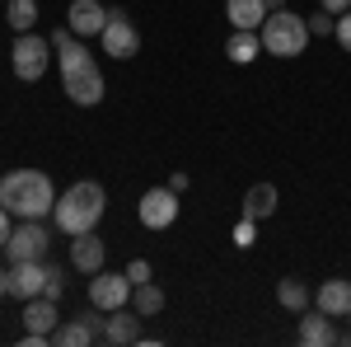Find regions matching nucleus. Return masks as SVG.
Listing matches in <instances>:
<instances>
[{
	"label": "nucleus",
	"mask_w": 351,
	"mask_h": 347,
	"mask_svg": "<svg viewBox=\"0 0 351 347\" xmlns=\"http://www.w3.org/2000/svg\"><path fill=\"white\" fill-rule=\"evenodd\" d=\"M104 343H117V347L141 343V315H136L132 305H122V310H108V333H104Z\"/></svg>",
	"instance_id": "obj_16"
},
{
	"label": "nucleus",
	"mask_w": 351,
	"mask_h": 347,
	"mask_svg": "<svg viewBox=\"0 0 351 347\" xmlns=\"http://www.w3.org/2000/svg\"><path fill=\"white\" fill-rule=\"evenodd\" d=\"M89 305L104 310V315L132 305V277H127V272H108V267L94 272V277H89Z\"/></svg>",
	"instance_id": "obj_7"
},
{
	"label": "nucleus",
	"mask_w": 351,
	"mask_h": 347,
	"mask_svg": "<svg viewBox=\"0 0 351 347\" xmlns=\"http://www.w3.org/2000/svg\"><path fill=\"white\" fill-rule=\"evenodd\" d=\"M99 43H104V52L117 56V61H132V56L141 52V33H136V24L127 19V10H112L108 14V28L99 33Z\"/></svg>",
	"instance_id": "obj_9"
},
{
	"label": "nucleus",
	"mask_w": 351,
	"mask_h": 347,
	"mask_svg": "<svg viewBox=\"0 0 351 347\" xmlns=\"http://www.w3.org/2000/svg\"><path fill=\"white\" fill-rule=\"evenodd\" d=\"M300 343L304 347H328V343H342V333L332 328V315H324L319 305H309L300 315Z\"/></svg>",
	"instance_id": "obj_13"
},
{
	"label": "nucleus",
	"mask_w": 351,
	"mask_h": 347,
	"mask_svg": "<svg viewBox=\"0 0 351 347\" xmlns=\"http://www.w3.org/2000/svg\"><path fill=\"white\" fill-rule=\"evenodd\" d=\"M10 230H14V221H10V212L0 207V249H5V240H10Z\"/></svg>",
	"instance_id": "obj_30"
},
{
	"label": "nucleus",
	"mask_w": 351,
	"mask_h": 347,
	"mask_svg": "<svg viewBox=\"0 0 351 347\" xmlns=\"http://www.w3.org/2000/svg\"><path fill=\"white\" fill-rule=\"evenodd\" d=\"M43 295H52V300H61L66 295V272L52 263V272H47V287H43Z\"/></svg>",
	"instance_id": "obj_26"
},
{
	"label": "nucleus",
	"mask_w": 351,
	"mask_h": 347,
	"mask_svg": "<svg viewBox=\"0 0 351 347\" xmlns=\"http://www.w3.org/2000/svg\"><path fill=\"white\" fill-rule=\"evenodd\" d=\"M267 10H286V0H267Z\"/></svg>",
	"instance_id": "obj_32"
},
{
	"label": "nucleus",
	"mask_w": 351,
	"mask_h": 347,
	"mask_svg": "<svg viewBox=\"0 0 351 347\" xmlns=\"http://www.w3.org/2000/svg\"><path fill=\"white\" fill-rule=\"evenodd\" d=\"M0 295H10V287H5V267H0Z\"/></svg>",
	"instance_id": "obj_33"
},
{
	"label": "nucleus",
	"mask_w": 351,
	"mask_h": 347,
	"mask_svg": "<svg viewBox=\"0 0 351 347\" xmlns=\"http://www.w3.org/2000/svg\"><path fill=\"white\" fill-rule=\"evenodd\" d=\"M104 212H108V192H104V183H94V179H80V183H71L61 197H56L52 207V225L61 230V235H89L99 221H104Z\"/></svg>",
	"instance_id": "obj_3"
},
{
	"label": "nucleus",
	"mask_w": 351,
	"mask_h": 347,
	"mask_svg": "<svg viewBox=\"0 0 351 347\" xmlns=\"http://www.w3.org/2000/svg\"><path fill=\"white\" fill-rule=\"evenodd\" d=\"M342 343H351V328H347V338H342Z\"/></svg>",
	"instance_id": "obj_34"
},
{
	"label": "nucleus",
	"mask_w": 351,
	"mask_h": 347,
	"mask_svg": "<svg viewBox=\"0 0 351 347\" xmlns=\"http://www.w3.org/2000/svg\"><path fill=\"white\" fill-rule=\"evenodd\" d=\"M276 202H281L276 183H253L248 192H243L239 216H248V221H267V216H276Z\"/></svg>",
	"instance_id": "obj_17"
},
{
	"label": "nucleus",
	"mask_w": 351,
	"mask_h": 347,
	"mask_svg": "<svg viewBox=\"0 0 351 347\" xmlns=\"http://www.w3.org/2000/svg\"><path fill=\"white\" fill-rule=\"evenodd\" d=\"M332 38L351 52V10H347V14H337V33H332Z\"/></svg>",
	"instance_id": "obj_28"
},
{
	"label": "nucleus",
	"mask_w": 351,
	"mask_h": 347,
	"mask_svg": "<svg viewBox=\"0 0 351 347\" xmlns=\"http://www.w3.org/2000/svg\"><path fill=\"white\" fill-rule=\"evenodd\" d=\"M56 324H61V310H56L52 295H33V300H24V328L28 333H56Z\"/></svg>",
	"instance_id": "obj_15"
},
{
	"label": "nucleus",
	"mask_w": 351,
	"mask_h": 347,
	"mask_svg": "<svg viewBox=\"0 0 351 347\" xmlns=\"http://www.w3.org/2000/svg\"><path fill=\"white\" fill-rule=\"evenodd\" d=\"M108 5H99V0H71V10H66V28L75 33V38H99L104 28H108Z\"/></svg>",
	"instance_id": "obj_11"
},
{
	"label": "nucleus",
	"mask_w": 351,
	"mask_h": 347,
	"mask_svg": "<svg viewBox=\"0 0 351 347\" xmlns=\"http://www.w3.org/2000/svg\"><path fill=\"white\" fill-rule=\"evenodd\" d=\"M5 24H10V33H33L38 0H5Z\"/></svg>",
	"instance_id": "obj_21"
},
{
	"label": "nucleus",
	"mask_w": 351,
	"mask_h": 347,
	"mask_svg": "<svg viewBox=\"0 0 351 347\" xmlns=\"http://www.w3.org/2000/svg\"><path fill=\"white\" fill-rule=\"evenodd\" d=\"M230 240L239 244V249H253V244H258V221L239 216V225H234V235H230Z\"/></svg>",
	"instance_id": "obj_25"
},
{
	"label": "nucleus",
	"mask_w": 351,
	"mask_h": 347,
	"mask_svg": "<svg viewBox=\"0 0 351 347\" xmlns=\"http://www.w3.org/2000/svg\"><path fill=\"white\" fill-rule=\"evenodd\" d=\"M47 61H52V38H38V33H14V47H10V66L19 80H43L47 76Z\"/></svg>",
	"instance_id": "obj_5"
},
{
	"label": "nucleus",
	"mask_w": 351,
	"mask_h": 347,
	"mask_svg": "<svg viewBox=\"0 0 351 347\" xmlns=\"http://www.w3.org/2000/svg\"><path fill=\"white\" fill-rule=\"evenodd\" d=\"M56 192L52 179L43 174V169H10L5 179H0V207L10 216H19V221H43V216H52L56 207Z\"/></svg>",
	"instance_id": "obj_2"
},
{
	"label": "nucleus",
	"mask_w": 351,
	"mask_h": 347,
	"mask_svg": "<svg viewBox=\"0 0 351 347\" xmlns=\"http://www.w3.org/2000/svg\"><path fill=\"white\" fill-rule=\"evenodd\" d=\"M47 272H52V263H47V258L10 263L5 287H10V295H14V300H33V295H43V287H47Z\"/></svg>",
	"instance_id": "obj_10"
},
{
	"label": "nucleus",
	"mask_w": 351,
	"mask_h": 347,
	"mask_svg": "<svg viewBox=\"0 0 351 347\" xmlns=\"http://www.w3.org/2000/svg\"><path fill=\"white\" fill-rule=\"evenodd\" d=\"M52 52L61 61V89H66V99L80 104V108L104 104V94H108L104 71H99V61L89 56V47H84L71 28H56L52 33Z\"/></svg>",
	"instance_id": "obj_1"
},
{
	"label": "nucleus",
	"mask_w": 351,
	"mask_h": 347,
	"mask_svg": "<svg viewBox=\"0 0 351 347\" xmlns=\"http://www.w3.org/2000/svg\"><path fill=\"white\" fill-rule=\"evenodd\" d=\"M332 33H337V14H328V10L309 14V38H332Z\"/></svg>",
	"instance_id": "obj_24"
},
{
	"label": "nucleus",
	"mask_w": 351,
	"mask_h": 347,
	"mask_svg": "<svg viewBox=\"0 0 351 347\" xmlns=\"http://www.w3.org/2000/svg\"><path fill=\"white\" fill-rule=\"evenodd\" d=\"M276 305L291 310V315H304V310L314 305V291H309L300 277H281V282H276Z\"/></svg>",
	"instance_id": "obj_19"
},
{
	"label": "nucleus",
	"mask_w": 351,
	"mask_h": 347,
	"mask_svg": "<svg viewBox=\"0 0 351 347\" xmlns=\"http://www.w3.org/2000/svg\"><path fill=\"white\" fill-rule=\"evenodd\" d=\"M52 343L56 347H89V343H99V338H94V328H89L84 315H80V320H71V324H56Z\"/></svg>",
	"instance_id": "obj_22"
},
{
	"label": "nucleus",
	"mask_w": 351,
	"mask_h": 347,
	"mask_svg": "<svg viewBox=\"0 0 351 347\" xmlns=\"http://www.w3.org/2000/svg\"><path fill=\"white\" fill-rule=\"evenodd\" d=\"M0 10H5V0H0Z\"/></svg>",
	"instance_id": "obj_35"
},
{
	"label": "nucleus",
	"mask_w": 351,
	"mask_h": 347,
	"mask_svg": "<svg viewBox=\"0 0 351 347\" xmlns=\"http://www.w3.org/2000/svg\"><path fill=\"white\" fill-rule=\"evenodd\" d=\"M132 310L141 315V320L160 315V310H164V291L155 287V282H141V287H132Z\"/></svg>",
	"instance_id": "obj_23"
},
{
	"label": "nucleus",
	"mask_w": 351,
	"mask_h": 347,
	"mask_svg": "<svg viewBox=\"0 0 351 347\" xmlns=\"http://www.w3.org/2000/svg\"><path fill=\"white\" fill-rule=\"evenodd\" d=\"M188 183H192L188 174H173V179H169V188H173V192H188Z\"/></svg>",
	"instance_id": "obj_31"
},
{
	"label": "nucleus",
	"mask_w": 351,
	"mask_h": 347,
	"mask_svg": "<svg viewBox=\"0 0 351 347\" xmlns=\"http://www.w3.org/2000/svg\"><path fill=\"white\" fill-rule=\"evenodd\" d=\"M319 10H328V14H347L351 0H319Z\"/></svg>",
	"instance_id": "obj_29"
},
{
	"label": "nucleus",
	"mask_w": 351,
	"mask_h": 347,
	"mask_svg": "<svg viewBox=\"0 0 351 347\" xmlns=\"http://www.w3.org/2000/svg\"><path fill=\"white\" fill-rule=\"evenodd\" d=\"M314 305L332 315V320H351V282L347 277H328L324 287L314 291Z\"/></svg>",
	"instance_id": "obj_14"
},
{
	"label": "nucleus",
	"mask_w": 351,
	"mask_h": 347,
	"mask_svg": "<svg viewBox=\"0 0 351 347\" xmlns=\"http://www.w3.org/2000/svg\"><path fill=\"white\" fill-rule=\"evenodd\" d=\"M225 14H230V24L234 28H263L267 19V0H225Z\"/></svg>",
	"instance_id": "obj_20"
},
{
	"label": "nucleus",
	"mask_w": 351,
	"mask_h": 347,
	"mask_svg": "<svg viewBox=\"0 0 351 347\" xmlns=\"http://www.w3.org/2000/svg\"><path fill=\"white\" fill-rule=\"evenodd\" d=\"M225 56H230L234 66L258 61V56H263V38H258V28H234V33H230V43H225Z\"/></svg>",
	"instance_id": "obj_18"
},
{
	"label": "nucleus",
	"mask_w": 351,
	"mask_h": 347,
	"mask_svg": "<svg viewBox=\"0 0 351 347\" xmlns=\"http://www.w3.org/2000/svg\"><path fill=\"white\" fill-rule=\"evenodd\" d=\"M136 216L145 230H169L178 221V192L173 188H145L141 202H136Z\"/></svg>",
	"instance_id": "obj_8"
},
{
	"label": "nucleus",
	"mask_w": 351,
	"mask_h": 347,
	"mask_svg": "<svg viewBox=\"0 0 351 347\" xmlns=\"http://www.w3.org/2000/svg\"><path fill=\"white\" fill-rule=\"evenodd\" d=\"M258 38H263V52L291 61V56H300L309 47V19H300L291 10H271L263 19V28H258Z\"/></svg>",
	"instance_id": "obj_4"
},
{
	"label": "nucleus",
	"mask_w": 351,
	"mask_h": 347,
	"mask_svg": "<svg viewBox=\"0 0 351 347\" xmlns=\"http://www.w3.org/2000/svg\"><path fill=\"white\" fill-rule=\"evenodd\" d=\"M104 263H108V244L99 240L94 230H89V235H75V240H71V267H75V272L94 277V272H104Z\"/></svg>",
	"instance_id": "obj_12"
},
{
	"label": "nucleus",
	"mask_w": 351,
	"mask_h": 347,
	"mask_svg": "<svg viewBox=\"0 0 351 347\" xmlns=\"http://www.w3.org/2000/svg\"><path fill=\"white\" fill-rule=\"evenodd\" d=\"M127 277H132V287L150 282V263H145V258H132V263H127Z\"/></svg>",
	"instance_id": "obj_27"
},
{
	"label": "nucleus",
	"mask_w": 351,
	"mask_h": 347,
	"mask_svg": "<svg viewBox=\"0 0 351 347\" xmlns=\"http://www.w3.org/2000/svg\"><path fill=\"white\" fill-rule=\"evenodd\" d=\"M47 249H52V230L43 221H19L10 230V240H5V258L10 263H28V258H47Z\"/></svg>",
	"instance_id": "obj_6"
}]
</instances>
